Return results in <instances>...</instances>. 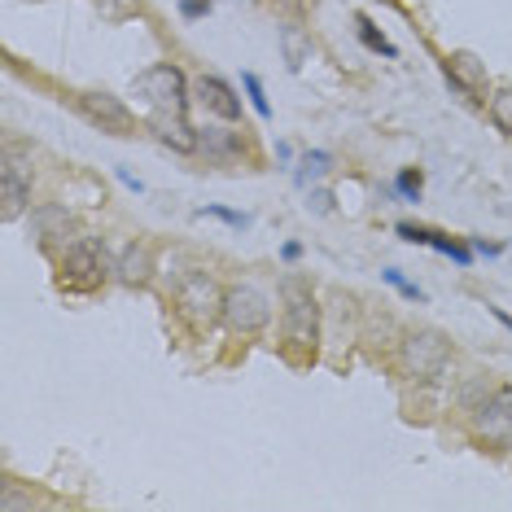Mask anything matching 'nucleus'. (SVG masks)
Segmentation results:
<instances>
[{"label": "nucleus", "mask_w": 512, "mask_h": 512, "mask_svg": "<svg viewBox=\"0 0 512 512\" xmlns=\"http://www.w3.org/2000/svg\"><path fill=\"white\" fill-rule=\"evenodd\" d=\"M197 215H215V219H224V224H232V228H250V215L228 211V206H202Z\"/></svg>", "instance_id": "nucleus-21"}, {"label": "nucleus", "mask_w": 512, "mask_h": 512, "mask_svg": "<svg viewBox=\"0 0 512 512\" xmlns=\"http://www.w3.org/2000/svg\"><path fill=\"white\" fill-rule=\"evenodd\" d=\"M0 193H5V219H18L31 193V171H22V162L14 154L5 158V171H0Z\"/></svg>", "instance_id": "nucleus-11"}, {"label": "nucleus", "mask_w": 512, "mask_h": 512, "mask_svg": "<svg viewBox=\"0 0 512 512\" xmlns=\"http://www.w3.org/2000/svg\"><path fill=\"white\" fill-rule=\"evenodd\" d=\"M241 84H246V92H250V101H254V110L263 114V119H272V106H267V97H263V84H259V75H241Z\"/></svg>", "instance_id": "nucleus-20"}, {"label": "nucleus", "mask_w": 512, "mask_h": 512, "mask_svg": "<svg viewBox=\"0 0 512 512\" xmlns=\"http://www.w3.org/2000/svg\"><path fill=\"white\" fill-rule=\"evenodd\" d=\"M281 254H285V259H289V263H294V259H298V254H302V246H298V241H289V246H285Z\"/></svg>", "instance_id": "nucleus-31"}, {"label": "nucleus", "mask_w": 512, "mask_h": 512, "mask_svg": "<svg viewBox=\"0 0 512 512\" xmlns=\"http://www.w3.org/2000/svg\"><path fill=\"white\" fill-rule=\"evenodd\" d=\"M381 276H386V281H390L394 289H399V294H403V298H412V302H421V298H425V294H421V289H416L412 281H403V272H394V267H390V272H381Z\"/></svg>", "instance_id": "nucleus-24"}, {"label": "nucleus", "mask_w": 512, "mask_h": 512, "mask_svg": "<svg viewBox=\"0 0 512 512\" xmlns=\"http://www.w3.org/2000/svg\"><path fill=\"white\" fill-rule=\"evenodd\" d=\"M355 27H359V40H364V44H368V49H372V53H381V57H394V44H390L386 36H381V31H377V27H372V22H368V18H359V22H355Z\"/></svg>", "instance_id": "nucleus-17"}, {"label": "nucleus", "mask_w": 512, "mask_h": 512, "mask_svg": "<svg viewBox=\"0 0 512 512\" xmlns=\"http://www.w3.org/2000/svg\"><path fill=\"white\" fill-rule=\"evenodd\" d=\"M197 97H202V106L211 114H219V119H228V123L241 119V97L219 75H202V79H197Z\"/></svg>", "instance_id": "nucleus-10"}, {"label": "nucleus", "mask_w": 512, "mask_h": 512, "mask_svg": "<svg viewBox=\"0 0 512 512\" xmlns=\"http://www.w3.org/2000/svg\"><path fill=\"white\" fill-rule=\"evenodd\" d=\"M154 136L162 145H171V149H180V154H193L197 145H202V136L193 132L189 123H184V114H154Z\"/></svg>", "instance_id": "nucleus-12"}, {"label": "nucleus", "mask_w": 512, "mask_h": 512, "mask_svg": "<svg viewBox=\"0 0 512 512\" xmlns=\"http://www.w3.org/2000/svg\"><path fill=\"white\" fill-rule=\"evenodd\" d=\"M324 171H329V154H324V149H316V154L302 158V167H298V184H307L311 176H324Z\"/></svg>", "instance_id": "nucleus-19"}, {"label": "nucleus", "mask_w": 512, "mask_h": 512, "mask_svg": "<svg viewBox=\"0 0 512 512\" xmlns=\"http://www.w3.org/2000/svg\"><path fill=\"white\" fill-rule=\"evenodd\" d=\"M176 302H180L184 316L197 320V324L224 316V298H219V289H215V281L206 272H189V276H184L180 289H176Z\"/></svg>", "instance_id": "nucleus-4"}, {"label": "nucleus", "mask_w": 512, "mask_h": 512, "mask_svg": "<svg viewBox=\"0 0 512 512\" xmlns=\"http://www.w3.org/2000/svg\"><path fill=\"white\" fill-rule=\"evenodd\" d=\"M180 14L184 18H206V14H211V0H180Z\"/></svg>", "instance_id": "nucleus-27"}, {"label": "nucleus", "mask_w": 512, "mask_h": 512, "mask_svg": "<svg viewBox=\"0 0 512 512\" xmlns=\"http://www.w3.org/2000/svg\"><path fill=\"white\" fill-rule=\"evenodd\" d=\"M285 57H289V66H294V71H298V66L302 62H307V40H302V31H294V27H285Z\"/></svg>", "instance_id": "nucleus-18"}, {"label": "nucleus", "mask_w": 512, "mask_h": 512, "mask_svg": "<svg viewBox=\"0 0 512 512\" xmlns=\"http://www.w3.org/2000/svg\"><path fill=\"white\" fill-rule=\"evenodd\" d=\"M101 14L106 18H123V14H136V0H97Z\"/></svg>", "instance_id": "nucleus-26"}, {"label": "nucleus", "mask_w": 512, "mask_h": 512, "mask_svg": "<svg viewBox=\"0 0 512 512\" xmlns=\"http://www.w3.org/2000/svg\"><path fill=\"white\" fill-rule=\"evenodd\" d=\"M136 97H145V106L154 114H184L189 106V84H184V71L171 62L149 66L145 75H136Z\"/></svg>", "instance_id": "nucleus-1"}, {"label": "nucleus", "mask_w": 512, "mask_h": 512, "mask_svg": "<svg viewBox=\"0 0 512 512\" xmlns=\"http://www.w3.org/2000/svg\"><path fill=\"white\" fill-rule=\"evenodd\" d=\"M473 429L495 447H512V386L495 390L491 399L473 412Z\"/></svg>", "instance_id": "nucleus-6"}, {"label": "nucleus", "mask_w": 512, "mask_h": 512, "mask_svg": "<svg viewBox=\"0 0 512 512\" xmlns=\"http://www.w3.org/2000/svg\"><path fill=\"white\" fill-rule=\"evenodd\" d=\"M119 276L127 285H145L149 276H154V254H149L145 246H127L119 254Z\"/></svg>", "instance_id": "nucleus-14"}, {"label": "nucleus", "mask_w": 512, "mask_h": 512, "mask_svg": "<svg viewBox=\"0 0 512 512\" xmlns=\"http://www.w3.org/2000/svg\"><path fill=\"white\" fill-rule=\"evenodd\" d=\"M491 316H495V320H499V324H508V329H512V316H504V311H499V307H495V311H491Z\"/></svg>", "instance_id": "nucleus-32"}, {"label": "nucleus", "mask_w": 512, "mask_h": 512, "mask_svg": "<svg viewBox=\"0 0 512 512\" xmlns=\"http://www.w3.org/2000/svg\"><path fill=\"white\" fill-rule=\"evenodd\" d=\"M403 368L412 372V377L421 381H434L442 368H447V342H442V333L425 329V333H412L403 342Z\"/></svg>", "instance_id": "nucleus-5"}, {"label": "nucleus", "mask_w": 512, "mask_h": 512, "mask_svg": "<svg viewBox=\"0 0 512 512\" xmlns=\"http://www.w3.org/2000/svg\"><path fill=\"white\" fill-rule=\"evenodd\" d=\"M202 145H206V154L228 158V154H237V149H241V136H237V132H224V127H206V132H202Z\"/></svg>", "instance_id": "nucleus-15"}, {"label": "nucleus", "mask_w": 512, "mask_h": 512, "mask_svg": "<svg viewBox=\"0 0 512 512\" xmlns=\"http://www.w3.org/2000/svg\"><path fill=\"white\" fill-rule=\"evenodd\" d=\"M119 180L127 184V189H136V193H141V180H136V176H127V171H123V167H119Z\"/></svg>", "instance_id": "nucleus-30"}, {"label": "nucleus", "mask_w": 512, "mask_h": 512, "mask_svg": "<svg viewBox=\"0 0 512 512\" xmlns=\"http://www.w3.org/2000/svg\"><path fill=\"white\" fill-rule=\"evenodd\" d=\"M473 250L486 254V259H495V254H499V246H491V241H473Z\"/></svg>", "instance_id": "nucleus-28"}, {"label": "nucleus", "mask_w": 512, "mask_h": 512, "mask_svg": "<svg viewBox=\"0 0 512 512\" xmlns=\"http://www.w3.org/2000/svg\"><path fill=\"white\" fill-rule=\"evenodd\" d=\"M447 79H451V88H460L469 101H486V66L477 62L473 53H451Z\"/></svg>", "instance_id": "nucleus-9"}, {"label": "nucleus", "mask_w": 512, "mask_h": 512, "mask_svg": "<svg viewBox=\"0 0 512 512\" xmlns=\"http://www.w3.org/2000/svg\"><path fill=\"white\" fill-rule=\"evenodd\" d=\"M434 250H442V254H451L456 263H469L473 254H469V246H460V241H447L442 232H434Z\"/></svg>", "instance_id": "nucleus-22"}, {"label": "nucleus", "mask_w": 512, "mask_h": 512, "mask_svg": "<svg viewBox=\"0 0 512 512\" xmlns=\"http://www.w3.org/2000/svg\"><path fill=\"white\" fill-rule=\"evenodd\" d=\"M79 110H84V119L92 127H101V132H110V136H127L136 127L132 110H127L119 97H110V92H84V97H79Z\"/></svg>", "instance_id": "nucleus-7"}, {"label": "nucleus", "mask_w": 512, "mask_h": 512, "mask_svg": "<svg viewBox=\"0 0 512 512\" xmlns=\"http://www.w3.org/2000/svg\"><path fill=\"white\" fill-rule=\"evenodd\" d=\"M329 202H333L329 193H316V197H311V206H316V211H329Z\"/></svg>", "instance_id": "nucleus-29"}, {"label": "nucleus", "mask_w": 512, "mask_h": 512, "mask_svg": "<svg viewBox=\"0 0 512 512\" xmlns=\"http://www.w3.org/2000/svg\"><path fill=\"white\" fill-rule=\"evenodd\" d=\"M62 276H66V285H75V289H92L106 276V263H101V254L97 246H88V241H75L71 250H66V259H62Z\"/></svg>", "instance_id": "nucleus-8"}, {"label": "nucleus", "mask_w": 512, "mask_h": 512, "mask_svg": "<svg viewBox=\"0 0 512 512\" xmlns=\"http://www.w3.org/2000/svg\"><path fill=\"white\" fill-rule=\"evenodd\" d=\"M403 241H416V246H434V228H416V224H399Z\"/></svg>", "instance_id": "nucleus-25"}, {"label": "nucleus", "mask_w": 512, "mask_h": 512, "mask_svg": "<svg viewBox=\"0 0 512 512\" xmlns=\"http://www.w3.org/2000/svg\"><path fill=\"white\" fill-rule=\"evenodd\" d=\"M491 123L504 136H512V88H499L495 97H491Z\"/></svg>", "instance_id": "nucleus-16"}, {"label": "nucleus", "mask_w": 512, "mask_h": 512, "mask_svg": "<svg viewBox=\"0 0 512 512\" xmlns=\"http://www.w3.org/2000/svg\"><path fill=\"white\" fill-rule=\"evenodd\" d=\"M272 320V302L254 285H232L224 294V324L232 333H259Z\"/></svg>", "instance_id": "nucleus-2"}, {"label": "nucleus", "mask_w": 512, "mask_h": 512, "mask_svg": "<svg viewBox=\"0 0 512 512\" xmlns=\"http://www.w3.org/2000/svg\"><path fill=\"white\" fill-rule=\"evenodd\" d=\"M31 228H36V241H44V246H53V241H62V237H71L75 232L71 215H66L62 206H44V211H36Z\"/></svg>", "instance_id": "nucleus-13"}, {"label": "nucleus", "mask_w": 512, "mask_h": 512, "mask_svg": "<svg viewBox=\"0 0 512 512\" xmlns=\"http://www.w3.org/2000/svg\"><path fill=\"white\" fill-rule=\"evenodd\" d=\"M394 189H399L407 202H421V176H412V171H403V176L394 180Z\"/></svg>", "instance_id": "nucleus-23"}, {"label": "nucleus", "mask_w": 512, "mask_h": 512, "mask_svg": "<svg viewBox=\"0 0 512 512\" xmlns=\"http://www.w3.org/2000/svg\"><path fill=\"white\" fill-rule=\"evenodd\" d=\"M285 294H289V311H285V337H289V346H298V351H311V346H316V337H320L316 298H311L298 281H289Z\"/></svg>", "instance_id": "nucleus-3"}]
</instances>
